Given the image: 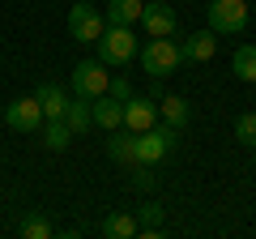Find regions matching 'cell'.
<instances>
[{
  "mask_svg": "<svg viewBox=\"0 0 256 239\" xmlns=\"http://www.w3.org/2000/svg\"><path fill=\"white\" fill-rule=\"evenodd\" d=\"M137 52L141 47H137V38H132V26H107L102 38L94 43V56H98L107 68H124Z\"/></svg>",
  "mask_w": 256,
  "mask_h": 239,
  "instance_id": "6da1fadb",
  "label": "cell"
},
{
  "mask_svg": "<svg viewBox=\"0 0 256 239\" xmlns=\"http://www.w3.org/2000/svg\"><path fill=\"white\" fill-rule=\"evenodd\" d=\"M141 68H146L150 77H171L175 68L184 64L180 56V43H171V38H146V47H141Z\"/></svg>",
  "mask_w": 256,
  "mask_h": 239,
  "instance_id": "7a4b0ae2",
  "label": "cell"
},
{
  "mask_svg": "<svg viewBox=\"0 0 256 239\" xmlns=\"http://www.w3.org/2000/svg\"><path fill=\"white\" fill-rule=\"evenodd\" d=\"M175 141H180V128H171V124H154V128L137 132V162H146V166L162 162L175 150Z\"/></svg>",
  "mask_w": 256,
  "mask_h": 239,
  "instance_id": "3957f363",
  "label": "cell"
},
{
  "mask_svg": "<svg viewBox=\"0 0 256 239\" xmlns=\"http://www.w3.org/2000/svg\"><path fill=\"white\" fill-rule=\"evenodd\" d=\"M210 30L214 34H244L248 0H210Z\"/></svg>",
  "mask_w": 256,
  "mask_h": 239,
  "instance_id": "277c9868",
  "label": "cell"
},
{
  "mask_svg": "<svg viewBox=\"0 0 256 239\" xmlns=\"http://www.w3.org/2000/svg\"><path fill=\"white\" fill-rule=\"evenodd\" d=\"M102 30H107V18H102L94 4H73V9H68V34H73L77 43L94 47L102 38Z\"/></svg>",
  "mask_w": 256,
  "mask_h": 239,
  "instance_id": "5b68a950",
  "label": "cell"
},
{
  "mask_svg": "<svg viewBox=\"0 0 256 239\" xmlns=\"http://www.w3.org/2000/svg\"><path fill=\"white\" fill-rule=\"evenodd\" d=\"M107 64H102L98 56L94 60H82V64L73 68V94H82V98H98V94H107Z\"/></svg>",
  "mask_w": 256,
  "mask_h": 239,
  "instance_id": "8992f818",
  "label": "cell"
},
{
  "mask_svg": "<svg viewBox=\"0 0 256 239\" xmlns=\"http://www.w3.org/2000/svg\"><path fill=\"white\" fill-rule=\"evenodd\" d=\"M4 124H9L13 132H38L43 128V107H38V98L30 94V98H13L9 107H4Z\"/></svg>",
  "mask_w": 256,
  "mask_h": 239,
  "instance_id": "52a82bcc",
  "label": "cell"
},
{
  "mask_svg": "<svg viewBox=\"0 0 256 239\" xmlns=\"http://www.w3.org/2000/svg\"><path fill=\"white\" fill-rule=\"evenodd\" d=\"M141 26H146L150 38H171L175 30H180V18H175L171 4L158 0V4H146V9H141Z\"/></svg>",
  "mask_w": 256,
  "mask_h": 239,
  "instance_id": "ba28073f",
  "label": "cell"
},
{
  "mask_svg": "<svg viewBox=\"0 0 256 239\" xmlns=\"http://www.w3.org/2000/svg\"><path fill=\"white\" fill-rule=\"evenodd\" d=\"M158 124V102L154 98H132L124 102V128L128 132H146V128H154Z\"/></svg>",
  "mask_w": 256,
  "mask_h": 239,
  "instance_id": "9c48e42d",
  "label": "cell"
},
{
  "mask_svg": "<svg viewBox=\"0 0 256 239\" xmlns=\"http://www.w3.org/2000/svg\"><path fill=\"white\" fill-rule=\"evenodd\" d=\"M214 52H218V34H214V30H196V34H188L180 43V56L188 64H205Z\"/></svg>",
  "mask_w": 256,
  "mask_h": 239,
  "instance_id": "30bf717a",
  "label": "cell"
},
{
  "mask_svg": "<svg viewBox=\"0 0 256 239\" xmlns=\"http://www.w3.org/2000/svg\"><path fill=\"white\" fill-rule=\"evenodd\" d=\"M34 98H38V107H43V120H64V111H68V94L60 90V86H52V82H43L34 90Z\"/></svg>",
  "mask_w": 256,
  "mask_h": 239,
  "instance_id": "8fae6325",
  "label": "cell"
},
{
  "mask_svg": "<svg viewBox=\"0 0 256 239\" xmlns=\"http://www.w3.org/2000/svg\"><path fill=\"white\" fill-rule=\"evenodd\" d=\"M107 154L116 158L120 166H132V162H137V132H128L124 124H120V128H111V141H107Z\"/></svg>",
  "mask_w": 256,
  "mask_h": 239,
  "instance_id": "7c38bea8",
  "label": "cell"
},
{
  "mask_svg": "<svg viewBox=\"0 0 256 239\" xmlns=\"http://www.w3.org/2000/svg\"><path fill=\"white\" fill-rule=\"evenodd\" d=\"M141 9H146V0H107L102 18H107V26H132V22H141Z\"/></svg>",
  "mask_w": 256,
  "mask_h": 239,
  "instance_id": "4fadbf2b",
  "label": "cell"
},
{
  "mask_svg": "<svg viewBox=\"0 0 256 239\" xmlns=\"http://www.w3.org/2000/svg\"><path fill=\"white\" fill-rule=\"evenodd\" d=\"M94 124H98V128H120V124H124V102L120 98H111V94H98V98H94Z\"/></svg>",
  "mask_w": 256,
  "mask_h": 239,
  "instance_id": "5bb4252c",
  "label": "cell"
},
{
  "mask_svg": "<svg viewBox=\"0 0 256 239\" xmlns=\"http://www.w3.org/2000/svg\"><path fill=\"white\" fill-rule=\"evenodd\" d=\"M64 124L73 128V137L77 132H90L94 128V98H82V94H77V98L68 102V111H64Z\"/></svg>",
  "mask_w": 256,
  "mask_h": 239,
  "instance_id": "9a60e30c",
  "label": "cell"
},
{
  "mask_svg": "<svg viewBox=\"0 0 256 239\" xmlns=\"http://www.w3.org/2000/svg\"><path fill=\"white\" fill-rule=\"evenodd\" d=\"M158 120L171 124V128H184V124H188V102H184L180 94H162V98H158Z\"/></svg>",
  "mask_w": 256,
  "mask_h": 239,
  "instance_id": "2e32d148",
  "label": "cell"
},
{
  "mask_svg": "<svg viewBox=\"0 0 256 239\" xmlns=\"http://www.w3.org/2000/svg\"><path fill=\"white\" fill-rule=\"evenodd\" d=\"M141 230V222H137V214L128 210V214H111L107 222H102V235L107 239H132Z\"/></svg>",
  "mask_w": 256,
  "mask_h": 239,
  "instance_id": "e0dca14e",
  "label": "cell"
},
{
  "mask_svg": "<svg viewBox=\"0 0 256 239\" xmlns=\"http://www.w3.org/2000/svg\"><path fill=\"white\" fill-rule=\"evenodd\" d=\"M230 68H235V77H239V82L256 86V43L235 47V60H230Z\"/></svg>",
  "mask_w": 256,
  "mask_h": 239,
  "instance_id": "ac0fdd59",
  "label": "cell"
},
{
  "mask_svg": "<svg viewBox=\"0 0 256 239\" xmlns=\"http://www.w3.org/2000/svg\"><path fill=\"white\" fill-rule=\"evenodd\" d=\"M68 141H73V128L64 120H43V146L47 150H64Z\"/></svg>",
  "mask_w": 256,
  "mask_h": 239,
  "instance_id": "d6986e66",
  "label": "cell"
},
{
  "mask_svg": "<svg viewBox=\"0 0 256 239\" xmlns=\"http://www.w3.org/2000/svg\"><path fill=\"white\" fill-rule=\"evenodd\" d=\"M18 230H22V239H52V222L43 214H26Z\"/></svg>",
  "mask_w": 256,
  "mask_h": 239,
  "instance_id": "ffe728a7",
  "label": "cell"
},
{
  "mask_svg": "<svg viewBox=\"0 0 256 239\" xmlns=\"http://www.w3.org/2000/svg\"><path fill=\"white\" fill-rule=\"evenodd\" d=\"M235 141L248 150H256V111H244V116L235 120Z\"/></svg>",
  "mask_w": 256,
  "mask_h": 239,
  "instance_id": "44dd1931",
  "label": "cell"
},
{
  "mask_svg": "<svg viewBox=\"0 0 256 239\" xmlns=\"http://www.w3.org/2000/svg\"><path fill=\"white\" fill-rule=\"evenodd\" d=\"M137 218H141V226H162V201L137 205Z\"/></svg>",
  "mask_w": 256,
  "mask_h": 239,
  "instance_id": "7402d4cb",
  "label": "cell"
},
{
  "mask_svg": "<svg viewBox=\"0 0 256 239\" xmlns=\"http://www.w3.org/2000/svg\"><path fill=\"white\" fill-rule=\"evenodd\" d=\"M128 184L137 188V192H150V188H154V171H150L146 162H132V180H128Z\"/></svg>",
  "mask_w": 256,
  "mask_h": 239,
  "instance_id": "603a6c76",
  "label": "cell"
},
{
  "mask_svg": "<svg viewBox=\"0 0 256 239\" xmlns=\"http://www.w3.org/2000/svg\"><path fill=\"white\" fill-rule=\"evenodd\" d=\"M107 94H111V98H120V102H128V98H132L128 77H111V82H107Z\"/></svg>",
  "mask_w": 256,
  "mask_h": 239,
  "instance_id": "cb8c5ba5",
  "label": "cell"
}]
</instances>
